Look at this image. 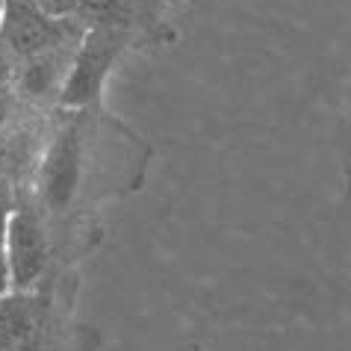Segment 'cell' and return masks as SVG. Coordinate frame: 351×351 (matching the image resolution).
I'll list each match as a JSON object with an SVG mask.
<instances>
[{
    "instance_id": "cell-1",
    "label": "cell",
    "mask_w": 351,
    "mask_h": 351,
    "mask_svg": "<svg viewBox=\"0 0 351 351\" xmlns=\"http://www.w3.org/2000/svg\"><path fill=\"white\" fill-rule=\"evenodd\" d=\"M128 38L130 30H121V27H110V24L89 27V33L83 36L80 47H77L71 74H68L65 89L60 95L62 106H86L95 101L112 62L119 60V53L128 45Z\"/></svg>"
},
{
    "instance_id": "cell-2",
    "label": "cell",
    "mask_w": 351,
    "mask_h": 351,
    "mask_svg": "<svg viewBox=\"0 0 351 351\" xmlns=\"http://www.w3.org/2000/svg\"><path fill=\"white\" fill-rule=\"evenodd\" d=\"M77 18H53L36 6V0H15L6 3L0 12V45L15 56L18 62L47 51V47L65 42L83 30L71 27Z\"/></svg>"
},
{
    "instance_id": "cell-3",
    "label": "cell",
    "mask_w": 351,
    "mask_h": 351,
    "mask_svg": "<svg viewBox=\"0 0 351 351\" xmlns=\"http://www.w3.org/2000/svg\"><path fill=\"white\" fill-rule=\"evenodd\" d=\"M6 263L15 287H33L47 266V233L33 210H15L6 221Z\"/></svg>"
},
{
    "instance_id": "cell-4",
    "label": "cell",
    "mask_w": 351,
    "mask_h": 351,
    "mask_svg": "<svg viewBox=\"0 0 351 351\" xmlns=\"http://www.w3.org/2000/svg\"><path fill=\"white\" fill-rule=\"evenodd\" d=\"M15 68H18V60L0 45V86H9L15 80Z\"/></svg>"
},
{
    "instance_id": "cell-5",
    "label": "cell",
    "mask_w": 351,
    "mask_h": 351,
    "mask_svg": "<svg viewBox=\"0 0 351 351\" xmlns=\"http://www.w3.org/2000/svg\"><path fill=\"white\" fill-rule=\"evenodd\" d=\"M15 110V92L9 86H0V128L6 124V119H12Z\"/></svg>"
},
{
    "instance_id": "cell-6",
    "label": "cell",
    "mask_w": 351,
    "mask_h": 351,
    "mask_svg": "<svg viewBox=\"0 0 351 351\" xmlns=\"http://www.w3.org/2000/svg\"><path fill=\"white\" fill-rule=\"evenodd\" d=\"M3 6H6V0H0V12H3Z\"/></svg>"
},
{
    "instance_id": "cell-7",
    "label": "cell",
    "mask_w": 351,
    "mask_h": 351,
    "mask_svg": "<svg viewBox=\"0 0 351 351\" xmlns=\"http://www.w3.org/2000/svg\"><path fill=\"white\" fill-rule=\"evenodd\" d=\"M6 3H15V0H6Z\"/></svg>"
}]
</instances>
